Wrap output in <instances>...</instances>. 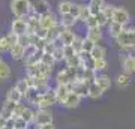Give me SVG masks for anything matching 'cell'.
Masks as SVG:
<instances>
[{"mask_svg": "<svg viewBox=\"0 0 135 129\" xmlns=\"http://www.w3.org/2000/svg\"><path fill=\"white\" fill-rule=\"evenodd\" d=\"M114 41H116L117 47L122 48V50H128V51L134 50L135 48V29L134 27H129V29L125 27L123 32Z\"/></svg>", "mask_w": 135, "mask_h": 129, "instance_id": "cell-1", "label": "cell"}, {"mask_svg": "<svg viewBox=\"0 0 135 129\" xmlns=\"http://www.w3.org/2000/svg\"><path fill=\"white\" fill-rule=\"evenodd\" d=\"M9 8L15 18H26L32 12V9H30V0H11Z\"/></svg>", "mask_w": 135, "mask_h": 129, "instance_id": "cell-2", "label": "cell"}, {"mask_svg": "<svg viewBox=\"0 0 135 129\" xmlns=\"http://www.w3.org/2000/svg\"><path fill=\"white\" fill-rule=\"evenodd\" d=\"M119 60L122 63V68H123V72L126 74H135V57L131 56V51L128 50H122L120 56H119Z\"/></svg>", "mask_w": 135, "mask_h": 129, "instance_id": "cell-3", "label": "cell"}, {"mask_svg": "<svg viewBox=\"0 0 135 129\" xmlns=\"http://www.w3.org/2000/svg\"><path fill=\"white\" fill-rule=\"evenodd\" d=\"M54 104H57V96H56L54 87H51L48 92L41 95V99H39L36 108H51Z\"/></svg>", "mask_w": 135, "mask_h": 129, "instance_id": "cell-4", "label": "cell"}, {"mask_svg": "<svg viewBox=\"0 0 135 129\" xmlns=\"http://www.w3.org/2000/svg\"><path fill=\"white\" fill-rule=\"evenodd\" d=\"M11 32L15 33L17 36H23V35L29 33V24L26 18H15L11 23Z\"/></svg>", "mask_w": 135, "mask_h": 129, "instance_id": "cell-5", "label": "cell"}, {"mask_svg": "<svg viewBox=\"0 0 135 129\" xmlns=\"http://www.w3.org/2000/svg\"><path fill=\"white\" fill-rule=\"evenodd\" d=\"M53 113L50 108H36L35 111V123L45 125V123H53Z\"/></svg>", "mask_w": 135, "mask_h": 129, "instance_id": "cell-6", "label": "cell"}, {"mask_svg": "<svg viewBox=\"0 0 135 129\" xmlns=\"http://www.w3.org/2000/svg\"><path fill=\"white\" fill-rule=\"evenodd\" d=\"M30 9L33 14L41 17V15L50 12L51 8H50V3L47 0H30Z\"/></svg>", "mask_w": 135, "mask_h": 129, "instance_id": "cell-7", "label": "cell"}, {"mask_svg": "<svg viewBox=\"0 0 135 129\" xmlns=\"http://www.w3.org/2000/svg\"><path fill=\"white\" fill-rule=\"evenodd\" d=\"M39 23H41V27H44V29H53V27H56V26H59V18L56 17V15L50 11V12H47V14H44L39 17Z\"/></svg>", "mask_w": 135, "mask_h": 129, "instance_id": "cell-8", "label": "cell"}, {"mask_svg": "<svg viewBox=\"0 0 135 129\" xmlns=\"http://www.w3.org/2000/svg\"><path fill=\"white\" fill-rule=\"evenodd\" d=\"M71 86H72V92L80 95L83 99L89 98V86H90L89 81H86V80H77V81L71 83Z\"/></svg>", "mask_w": 135, "mask_h": 129, "instance_id": "cell-9", "label": "cell"}, {"mask_svg": "<svg viewBox=\"0 0 135 129\" xmlns=\"http://www.w3.org/2000/svg\"><path fill=\"white\" fill-rule=\"evenodd\" d=\"M111 21H116V23H120L123 24V26H128L131 21V15L129 12H128V9L126 8H122V6H117L116 8V12H114V15H113V20Z\"/></svg>", "mask_w": 135, "mask_h": 129, "instance_id": "cell-10", "label": "cell"}, {"mask_svg": "<svg viewBox=\"0 0 135 129\" xmlns=\"http://www.w3.org/2000/svg\"><path fill=\"white\" fill-rule=\"evenodd\" d=\"M54 90H56V96H57V104L62 105L63 101L66 99L68 95L72 92V86L71 84H56Z\"/></svg>", "mask_w": 135, "mask_h": 129, "instance_id": "cell-11", "label": "cell"}, {"mask_svg": "<svg viewBox=\"0 0 135 129\" xmlns=\"http://www.w3.org/2000/svg\"><path fill=\"white\" fill-rule=\"evenodd\" d=\"M81 101L83 98L80 95H77L75 92H71L69 95H68V98L65 101H63V104L62 105L65 107V108H77L80 104H81Z\"/></svg>", "mask_w": 135, "mask_h": 129, "instance_id": "cell-12", "label": "cell"}, {"mask_svg": "<svg viewBox=\"0 0 135 129\" xmlns=\"http://www.w3.org/2000/svg\"><path fill=\"white\" fill-rule=\"evenodd\" d=\"M86 38L93 41L95 44H99L102 41V27L101 26H95V27H87Z\"/></svg>", "mask_w": 135, "mask_h": 129, "instance_id": "cell-13", "label": "cell"}, {"mask_svg": "<svg viewBox=\"0 0 135 129\" xmlns=\"http://www.w3.org/2000/svg\"><path fill=\"white\" fill-rule=\"evenodd\" d=\"M123 29H125V26L120 23H116V21H110L108 23V26H107V33H108V36L113 39H116L119 35L123 32Z\"/></svg>", "mask_w": 135, "mask_h": 129, "instance_id": "cell-14", "label": "cell"}, {"mask_svg": "<svg viewBox=\"0 0 135 129\" xmlns=\"http://www.w3.org/2000/svg\"><path fill=\"white\" fill-rule=\"evenodd\" d=\"M24 51H26V47L21 45L20 42L14 44V47L9 50V56L12 60H23L24 59Z\"/></svg>", "mask_w": 135, "mask_h": 129, "instance_id": "cell-15", "label": "cell"}, {"mask_svg": "<svg viewBox=\"0 0 135 129\" xmlns=\"http://www.w3.org/2000/svg\"><path fill=\"white\" fill-rule=\"evenodd\" d=\"M17 104H18V102H12V101L5 99V104H3L2 110H0V114L3 116V117H6V119H12V117H14V110H15V107H17Z\"/></svg>", "mask_w": 135, "mask_h": 129, "instance_id": "cell-16", "label": "cell"}, {"mask_svg": "<svg viewBox=\"0 0 135 129\" xmlns=\"http://www.w3.org/2000/svg\"><path fill=\"white\" fill-rule=\"evenodd\" d=\"M75 36H77V33H74L72 29H65V27H62V32H60L59 39L63 42V45H72Z\"/></svg>", "mask_w": 135, "mask_h": 129, "instance_id": "cell-17", "label": "cell"}, {"mask_svg": "<svg viewBox=\"0 0 135 129\" xmlns=\"http://www.w3.org/2000/svg\"><path fill=\"white\" fill-rule=\"evenodd\" d=\"M59 23H60V26L65 27V29H74V26L78 23V20L75 18L72 14H65V15H60Z\"/></svg>", "mask_w": 135, "mask_h": 129, "instance_id": "cell-18", "label": "cell"}, {"mask_svg": "<svg viewBox=\"0 0 135 129\" xmlns=\"http://www.w3.org/2000/svg\"><path fill=\"white\" fill-rule=\"evenodd\" d=\"M42 57H44V51H41V50H38L35 54H32V56H29V57H26L23 62H24V68L26 66H33V65H38V63L42 62Z\"/></svg>", "mask_w": 135, "mask_h": 129, "instance_id": "cell-19", "label": "cell"}, {"mask_svg": "<svg viewBox=\"0 0 135 129\" xmlns=\"http://www.w3.org/2000/svg\"><path fill=\"white\" fill-rule=\"evenodd\" d=\"M95 83H96L98 86L101 87L104 92H107L108 89L111 87V78L108 75H105V74H98V77H96V80H95Z\"/></svg>", "mask_w": 135, "mask_h": 129, "instance_id": "cell-20", "label": "cell"}, {"mask_svg": "<svg viewBox=\"0 0 135 129\" xmlns=\"http://www.w3.org/2000/svg\"><path fill=\"white\" fill-rule=\"evenodd\" d=\"M6 99L12 101V102H21V101L24 99V96H23V93L14 86V87H11L9 90H8V93H6Z\"/></svg>", "mask_w": 135, "mask_h": 129, "instance_id": "cell-21", "label": "cell"}, {"mask_svg": "<svg viewBox=\"0 0 135 129\" xmlns=\"http://www.w3.org/2000/svg\"><path fill=\"white\" fill-rule=\"evenodd\" d=\"M116 84L119 89H126L131 84V74H126V72L119 74L116 77Z\"/></svg>", "mask_w": 135, "mask_h": 129, "instance_id": "cell-22", "label": "cell"}, {"mask_svg": "<svg viewBox=\"0 0 135 129\" xmlns=\"http://www.w3.org/2000/svg\"><path fill=\"white\" fill-rule=\"evenodd\" d=\"M104 93H105V92L102 90L95 81L90 83V86H89V98H90V99H99Z\"/></svg>", "mask_w": 135, "mask_h": 129, "instance_id": "cell-23", "label": "cell"}, {"mask_svg": "<svg viewBox=\"0 0 135 129\" xmlns=\"http://www.w3.org/2000/svg\"><path fill=\"white\" fill-rule=\"evenodd\" d=\"M104 5H105V0H89V3H87L92 15H96L98 12H101Z\"/></svg>", "mask_w": 135, "mask_h": 129, "instance_id": "cell-24", "label": "cell"}, {"mask_svg": "<svg viewBox=\"0 0 135 129\" xmlns=\"http://www.w3.org/2000/svg\"><path fill=\"white\" fill-rule=\"evenodd\" d=\"M72 5L74 3L71 2V0H60V2L57 3V14H59V17H60V15H65V14H69Z\"/></svg>", "mask_w": 135, "mask_h": 129, "instance_id": "cell-25", "label": "cell"}, {"mask_svg": "<svg viewBox=\"0 0 135 129\" xmlns=\"http://www.w3.org/2000/svg\"><path fill=\"white\" fill-rule=\"evenodd\" d=\"M11 78V66L2 59L0 60V81H6Z\"/></svg>", "mask_w": 135, "mask_h": 129, "instance_id": "cell-26", "label": "cell"}, {"mask_svg": "<svg viewBox=\"0 0 135 129\" xmlns=\"http://www.w3.org/2000/svg\"><path fill=\"white\" fill-rule=\"evenodd\" d=\"M90 56H92L95 60H98V59H104L107 56V50L105 47H102L101 44H96L95 45V48L92 50V53H90Z\"/></svg>", "mask_w": 135, "mask_h": 129, "instance_id": "cell-27", "label": "cell"}, {"mask_svg": "<svg viewBox=\"0 0 135 129\" xmlns=\"http://www.w3.org/2000/svg\"><path fill=\"white\" fill-rule=\"evenodd\" d=\"M56 84H71V80H69L66 69H60L56 74Z\"/></svg>", "mask_w": 135, "mask_h": 129, "instance_id": "cell-28", "label": "cell"}, {"mask_svg": "<svg viewBox=\"0 0 135 129\" xmlns=\"http://www.w3.org/2000/svg\"><path fill=\"white\" fill-rule=\"evenodd\" d=\"M15 87H17V89L23 93V96H24V98H26V95H27V92H29V89H30V86H29V83H27V78H26V77L20 78L18 81L15 83Z\"/></svg>", "mask_w": 135, "mask_h": 129, "instance_id": "cell-29", "label": "cell"}, {"mask_svg": "<svg viewBox=\"0 0 135 129\" xmlns=\"http://www.w3.org/2000/svg\"><path fill=\"white\" fill-rule=\"evenodd\" d=\"M35 111H36V110L30 108V107H26V110L23 111L21 117H23L27 123H32V122H35Z\"/></svg>", "mask_w": 135, "mask_h": 129, "instance_id": "cell-30", "label": "cell"}, {"mask_svg": "<svg viewBox=\"0 0 135 129\" xmlns=\"http://www.w3.org/2000/svg\"><path fill=\"white\" fill-rule=\"evenodd\" d=\"M90 9H89V6L84 5V3H80V21L84 23L89 17H90Z\"/></svg>", "mask_w": 135, "mask_h": 129, "instance_id": "cell-31", "label": "cell"}, {"mask_svg": "<svg viewBox=\"0 0 135 129\" xmlns=\"http://www.w3.org/2000/svg\"><path fill=\"white\" fill-rule=\"evenodd\" d=\"M65 63H66V66H74V68H77V66H81L83 59H81V56H80V53H77L75 56H74V57L68 59Z\"/></svg>", "mask_w": 135, "mask_h": 129, "instance_id": "cell-32", "label": "cell"}, {"mask_svg": "<svg viewBox=\"0 0 135 129\" xmlns=\"http://www.w3.org/2000/svg\"><path fill=\"white\" fill-rule=\"evenodd\" d=\"M108 68V62H107V59H98L95 60V71L96 72H104Z\"/></svg>", "mask_w": 135, "mask_h": 129, "instance_id": "cell-33", "label": "cell"}, {"mask_svg": "<svg viewBox=\"0 0 135 129\" xmlns=\"http://www.w3.org/2000/svg\"><path fill=\"white\" fill-rule=\"evenodd\" d=\"M116 8H117V6L111 5V3H105L104 8H102V12H104V14H105L110 20H113V15H114V12H116Z\"/></svg>", "mask_w": 135, "mask_h": 129, "instance_id": "cell-34", "label": "cell"}, {"mask_svg": "<svg viewBox=\"0 0 135 129\" xmlns=\"http://www.w3.org/2000/svg\"><path fill=\"white\" fill-rule=\"evenodd\" d=\"M96 77H98V72L95 71V69H84V80L89 83H93L95 80H96Z\"/></svg>", "mask_w": 135, "mask_h": 129, "instance_id": "cell-35", "label": "cell"}, {"mask_svg": "<svg viewBox=\"0 0 135 129\" xmlns=\"http://www.w3.org/2000/svg\"><path fill=\"white\" fill-rule=\"evenodd\" d=\"M95 45H96V44L93 42V41H90L89 38H84V41H83V50H81V51H84V53H92V50L95 48Z\"/></svg>", "mask_w": 135, "mask_h": 129, "instance_id": "cell-36", "label": "cell"}, {"mask_svg": "<svg viewBox=\"0 0 135 129\" xmlns=\"http://www.w3.org/2000/svg\"><path fill=\"white\" fill-rule=\"evenodd\" d=\"M96 20H98V24H99V26H101V27H104V26H108V23H110L111 20L108 18V17H107L105 14H104V12H98L96 14Z\"/></svg>", "mask_w": 135, "mask_h": 129, "instance_id": "cell-37", "label": "cell"}, {"mask_svg": "<svg viewBox=\"0 0 135 129\" xmlns=\"http://www.w3.org/2000/svg\"><path fill=\"white\" fill-rule=\"evenodd\" d=\"M63 54H65V62H66L68 59L74 57V56L77 54V51L74 50L72 45H65V47H63Z\"/></svg>", "mask_w": 135, "mask_h": 129, "instance_id": "cell-38", "label": "cell"}, {"mask_svg": "<svg viewBox=\"0 0 135 129\" xmlns=\"http://www.w3.org/2000/svg\"><path fill=\"white\" fill-rule=\"evenodd\" d=\"M83 41H84V38H81V36H75V39H74V42H72V47L74 50L77 51V53H81V50H83Z\"/></svg>", "mask_w": 135, "mask_h": 129, "instance_id": "cell-39", "label": "cell"}, {"mask_svg": "<svg viewBox=\"0 0 135 129\" xmlns=\"http://www.w3.org/2000/svg\"><path fill=\"white\" fill-rule=\"evenodd\" d=\"M35 35H36L41 41H48V30L44 29V27H38L36 32H35Z\"/></svg>", "mask_w": 135, "mask_h": 129, "instance_id": "cell-40", "label": "cell"}, {"mask_svg": "<svg viewBox=\"0 0 135 129\" xmlns=\"http://www.w3.org/2000/svg\"><path fill=\"white\" fill-rule=\"evenodd\" d=\"M29 128V123L26 122L23 117H18L15 119V123H14V129H27Z\"/></svg>", "mask_w": 135, "mask_h": 129, "instance_id": "cell-41", "label": "cell"}, {"mask_svg": "<svg viewBox=\"0 0 135 129\" xmlns=\"http://www.w3.org/2000/svg\"><path fill=\"white\" fill-rule=\"evenodd\" d=\"M53 57L56 59V62H65V54H63V47L62 48H57L56 47V50H54L53 53Z\"/></svg>", "mask_w": 135, "mask_h": 129, "instance_id": "cell-42", "label": "cell"}, {"mask_svg": "<svg viewBox=\"0 0 135 129\" xmlns=\"http://www.w3.org/2000/svg\"><path fill=\"white\" fill-rule=\"evenodd\" d=\"M42 63H45V65H48V66L54 68V65H56V59L53 57V54H44L42 57Z\"/></svg>", "mask_w": 135, "mask_h": 129, "instance_id": "cell-43", "label": "cell"}, {"mask_svg": "<svg viewBox=\"0 0 135 129\" xmlns=\"http://www.w3.org/2000/svg\"><path fill=\"white\" fill-rule=\"evenodd\" d=\"M26 104H21V102H18L17 104V107H15L14 110V119H18V117H21V114H23V111L26 110Z\"/></svg>", "mask_w": 135, "mask_h": 129, "instance_id": "cell-44", "label": "cell"}, {"mask_svg": "<svg viewBox=\"0 0 135 129\" xmlns=\"http://www.w3.org/2000/svg\"><path fill=\"white\" fill-rule=\"evenodd\" d=\"M84 26H86V29H87V27H95V26H99V24H98V20H96V15H90V17L84 21Z\"/></svg>", "mask_w": 135, "mask_h": 129, "instance_id": "cell-45", "label": "cell"}, {"mask_svg": "<svg viewBox=\"0 0 135 129\" xmlns=\"http://www.w3.org/2000/svg\"><path fill=\"white\" fill-rule=\"evenodd\" d=\"M69 14H72L75 18L80 21V3H74L72 5V8H71V12Z\"/></svg>", "mask_w": 135, "mask_h": 129, "instance_id": "cell-46", "label": "cell"}, {"mask_svg": "<svg viewBox=\"0 0 135 129\" xmlns=\"http://www.w3.org/2000/svg\"><path fill=\"white\" fill-rule=\"evenodd\" d=\"M39 129H56L54 123H45V125H39Z\"/></svg>", "mask_w": 135, "mask_h": 129, "instance_id": "cell-47", "label": "cell"}, {"mask_svg": "<svg viewBox=\"0 0 135 129\" xmlns=\"http://www.w3.org/2000/svg\"><path fill=\"white\" fill-rule=\"evenodd\" d=\"M6 123H8V119H6V117H3V116L0 114V129H3V128H5Z\"/></svg>", "mask_w": 135, "mask_h": 129, "instance_id": "cell-48", "label": "cell"}, {"mask_svg": "<svg viewBox=\"0 0 135 129\" xmlns=\"http://www.w3.org/2000/svg\"><path fill=\"white\" fill-rule=\"evenodd\" d=\"M3 129H12V128H3Z\"/></svg>", "mask_w": 135, "mask_h": 129, "instance_id": "cell-49", "label": "cell"}, {"mask_svg": "<svg viewBox=\"0 0 135 129\" xmlns=\"http://www.w3.org/2000/svg\"><path fill=\"white\" fill-rule=\"evenodd\" d=\"M0 60H2V59H0Z\"/></svg>", "mask_w": 135, "mask_h": 129, "instance_id": "cell-50", "label": "cell"}]
</instances>
